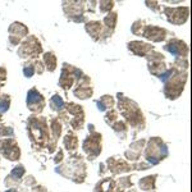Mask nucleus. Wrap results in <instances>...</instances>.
I'll return each mask as SVG.
<instances>
[{"label": "nucleus", "instance_id": "obj_1", "mask_svg": "<svg viewBox=\"0 0 192 192\" xmlns=\"http://www.w3.org/2000/svg\"><path fill=\"white\" fill-rule=\"evenodd\" d=\"M41 100V98H40V95L37 94L36 91H31L30 92V95H28V103H32V101H40Z\"/></svg>", "mask_w": 192, "mask_h": 192}, {"label": "nucleus", "instance_id": "obj_2", "mask_svg": "<svg viewBox=\"0 0 192 192\" xmlns=\"http://www.w3.org/2000/svg\"><path fill=\"white\" fill-rule=\"evenodd\" d=\"M23 172H24V170H23V168L22 167H18V168H15L14 170H13V172H12V174L13 175H15V177H21V175H22L23 174Z\"/></svg>", "mask_w": 192, "mask_h": 192}, {"label": "nucleus", "instance_id": "obj_3", "mask_svg": "<svg viewBox=\"0 0 192 192\" xmlns=\"http://www.w3.org/2000/svg\"><path fill=\"white\" fill-rule=\"evenodd\" d=\"M24 72H26V76H31V74H32V69H31V68H27Z\"/></svg>", "mask_w": 192, "mask_h": 192}]
</instances>
